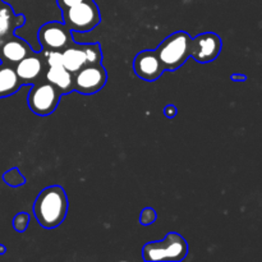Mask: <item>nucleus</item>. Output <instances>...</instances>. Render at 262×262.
Masks as SVG:
<instances>
[{"instance_id":"1","label":"nucleus","mask_w":262,"mask_h":262,"mask_svg":"<svg viewBox=\"0 0 262 262\" xmlns=\"http://www.w3.org/2000/svg\"><path fill=\"white\" fill-rule=\"evenodd\" d=\"M68 211L67 193L60 186L42 189L33 205V215L45 229H53L64 222Z\"/></svg>"},{"instance_id":"2","label":"nucleus","mask_w":262,"mask_h":262,"mask_svg":"<svg viewBox=\"0 0 262 262\" xmlns=\"http://www.w3.org/2000/svg\"><path fill=\"white\" fill-rule=\"evenodd\" d=\"M191 40L189 33L178 31L158 46L155 51L165 71H177L191 58Z\"/></svg>"},{"instance_id":"3","label":"nucleus","mask_w":262,"mask_h":262,"mask_svg":"<svg viewBox=\"0 0 262 262\" xmlns=\"http://www.w3.org/2000/svg\"><path fill=\"white\" fill-rule=\"evenodd\" d=\"M188 253L187 241L178 233H169L163 241L150 242L143 246L145 261H182Z\"/></svg>"},{"instance_id":"4","label":"nucleus","mask_w":262,"mask_h":262,"mask_svg":"<svg viewBox=\"0 0 262 262\" xmlns=\"http://www.w3.org/2000/svg\"><path fill=\"white\" fill-rule=\"evenodd\" d=\"M61 12L64 23L73 32H89L101 22L100 9L94 0H83Z\"/></svg>"},{"instance_id":"5","label":"nucleus","mask_w":262,"mask_h":262,"mask_svg":"<svg viewBox=\"0 0 262 262\" xmlns=\"http://www.w3.org/2000/svg\"><path fill=\"white\" fill-rule=\"evenodd\" d=\"M61 96L63 94L53 83L45 79V81L36 82L32 84L27 102L30 109L35 114L46 117L55 112Z\"/></svg>"},{"instance_id":"6","label":"nucleus","mask_w":262,"mask_h":262,"mask_svg":"<svg viewBox=\"0 0 262 262\" xmlns=\"http://www.w3.org/2000/svg\"><path fill=\"white\" fill-rule=\"evenodd\" d=\"M107 73L102 64L84 66L74 73V91L82 95H94L104 89Z\"/></svg>"},{"instance_id":"7","label":"nucleus","mask_w":262,"mask_h":262,"mask_svg":"<svg viewBox=\"0 0 262 262\" xmlns=\"http://www.w3.org/2000/svg\"><path fill=\"white\" fill-rule=\"evenodd\" d=\"M38 42L43 50H64L71 46L73 41L72 31L66 23L49 22L38 30Z\"/></svg>"},{"instance_id":"8","label":"nucleus","mask_w":262,"mask_h":262,"mask_svg":"<svg viewBox=\"0 0 262 262\" xmlns=\"http://www.w3.org/2000/svg\"><path fill=\"white\" fill-rule=\"evenodd\" d=\"M223 41L214 32H204L191 40V56L199 63H210L219 56Z\"/></svg>"},{"instance_id":"9","label":"nucleus","mask_w":262,"mask_h":262,"mask_svg":"<svg viewBox=\"0 0 262 262\" xmlns=\"http://www.w3.org/2000/svg\"><path fill=\"white\" fill-rule=\"evenodd\" d=\"M133 69L138 78L147 82L156 81L165 72V68L159 59L156 51L151 50H143L136 55Z\"/></svg>"},{"instance_id":"10","label":"nucleus","mask_w":262,"mask_h":262,"mask_svg":"<svg viewBox=\"0 0 262 262\" xmlns=\"http://www.w3.org/2000/svg\"><path fill=\"white\" fill-rule=\"evenodd\" d=\"M14 68L23 84H33L43 73H46L49 66L46 64L43 55L33 53L18 61Z\"/></svg>"},{"instance_id":"11","label":"nucleus","mask_w":262,"mask_h":262,"mask_svg":"<svg viewBox=\"0 0 262 262\" xmlns=\"http://www.w3.org/2000/svg\"><path fill=\"white\" fill-rule=\"evenodd\" d=\"M33 53L35 51L31 49V46L25 40L15 37V36L8 38L0 45V60H2V63L10 64V66L17 64L23 58Z\"/></svg>"},{"instance_id":"12","label":"nucleus","mask_w":262,"mask_h":262,"mask_svg":"<svg viewBox=\"0 0 262 262\" xmlns=\"http://www.w3.org/2000/svg\"><path fill=\"white\" fill-rule=\"evenodd\" d=\"M26 22L23 14H15L13 8L4 3L0 8V45L14 36V31L22 27Z\"/></svg>"},{"instance_id":"13","label":"nucleus","mask_w":262,"mask_h":262,"mask_svg":"<svg viewBox=\"0 0 262 262\" xmlns=\"http://www.w3.org/2000/svg\"><path fill=\"white\" fill-rule=\"evenodd\" d=\"M45 79L53 83L63 95L74 91V74L64 66L49 67Z\"/></svg>"},{"instance_id":"14","label":"nucleus","mask_w":262,"mask_h":262,"mask_svg":"<svg viewBox=\"0 0 262 262\" xmlns=\"http://www.w3.org/2000/svg\"><path fill=\"white\" fill-rule=\"evenodd\" d=\"M23 86L15 68L10 64L0 63V99L12 96Z\"/></svg>"},{"instance_id":"15","label":"nucleus","mask_w":262,"mask_h":262,"mask_svg":"<svg viewBox=\"0 0 262 262\" xmlns=\"http://www.w3.org/2000/svg\"><path fill=\"white\" fill-rule=\"evenodd\" d=\"M61 55H63V66L73 74L87 64L83 48L82 45H77L76 42L61 50Z\"/></svg>"},{"instance_id":"16","label":"nucleus","mask_w":262,"mask_h":262,"mask_svg":"<svg viewBox=\"0 0 262 262\" xmlns=\"http://www.w3.org/2000/svg\"><path fill=\"white\" fill-rule=\"evenodd\" d=\"M84 54H86V66H91V64H100L102 60V53H101V45L99 42L95 43H82Z\"/></svg>"},{"instance_id":"17","label":"nucleus","mask_w":262,"mask_h":262,"mask_svg":"<svg viewBox=\"0 0 262 262\" xmlns=\"http://www.w3.org/2000/svg\"><path fill=\"white\" fill-rule=\"evenodd\" d=\"M3 179H4V182L8 184V186H12V187L22 186V184H25L26 182L25 177L20 174L19 169L17 168H13L10 169V170H8L7 173L3 176Z\"/></svg>"},{"instance_id":"18","label":"nucleus","mask_w":262,"mask_h":262,"mask_svg":"<svg viewBox=\"0 0 262 262\" xmlns=\"http://www.w3.org/2000/svg\"><path fill=\"white\" fill-rule=\"evenodd\" d=\"M28 225H30V215H28L27 212H19V214L15 215L14 219H13V228L15 229V232H26Z\"/></svg>"},{"instance_id":"19","label":"nucleus","mask_w":262,"mask_h":262,"mask_svg":"<svg viewBox=\"0 0 262 262\" xmlns=\"http://www.w3.org/2000/svg\"><path fill=\"white\" fill-rule=\"evenodd\" d=\"M43 58L49 67L63 66V55L60 50H45L43 51Z\"/></svg>"},{"instance_id":"20","label":"nucleus","mask_w":262,"mask_h":262,"mask_svg":"<svg viewBox=\"0 0 262 262\" xmlns=\"http://www.w3.org/2000/svg\"><path fill=\"white\" fill-rule=\"evenodd\" d=\"M156 220V211L152 207H146L140 215V223L142 225H151Z\"/></svg>"},{"instance_id":"21","label":"nucleus","mask_w":262,"mask_h":262,"mask_svg":"<svg viewBox=\"0 0 262 262\" xmlns=\"http://www.w3.org/2000/svg\"><path fill=\"white\" fill-rule=\"evenodd\" d=\"M81 2H83V0H56V4H58V7L60 8L61 10H66Z\"/></svg>"},{"instance_id":"22","label":"nucleus","mask_w":262,"mask_h":262,"mask_svg":"<svg viewBox=\"0 0 262 262\" xmlns=\"http://www.w3.org/2000/svg\"><path fill=\"white\" fill-rule=\"evenodd\" d=\"M164 114H165L166 118L169 119H173L177 115V107L174 105H166L165 109H164Z\"/></svg>"},{"instance_id":"23","label":"nucleus","mask_w":262,"mask_h":262,"mask_svg":"<svg viewBox=\"0 0 262 262\" xmlns=\"http://www.w3.org/2000/svg\"><path fill=\"white\" fill-rule=\"evenodd\" d=\"M230 79H232V81H235V82H245L246 79H247V76H245V74L234 73L230 76Z\"/></svg>"},{"instance_id":"24","label":"nucleus","mask_w":262,"mask_h":262,"mask_svg":"<svg viewBox=\"0 0 262 262\" xmlns=\"http://www.w3.org/2000/svg\"><path fill=\"white\" fill-rule=\"evenodd\" d=\"M5 252H7V248H5V246L0 245V255H4Z\"/></svg>"},{"instance_id":"25","label":"nucleus","mask_w":262,"mask_h":262,"mask_svg":"<svg viewBox=\"0 0 262 262\" xmlns=\"http://www.w3.org/2000/svg\"><path fill=\"white\" fill-rule=\"evenodd\" d=\"M3 4H4V2H3V0H0V8H2Z\"/></svg>"},{"instance_id":"26","label":"nucleus","mask_w":262,"mask_h":262,"mask_svg":"<svg viewBox=\"0 0 262 262\" xmlns=\"http://www.w3.org/2000/svg\"><path fill=\"white\" fill-rule=\"evenodd\" d=\"M0 63H2V60H0Z\"/></svg>"}]
</instances>
